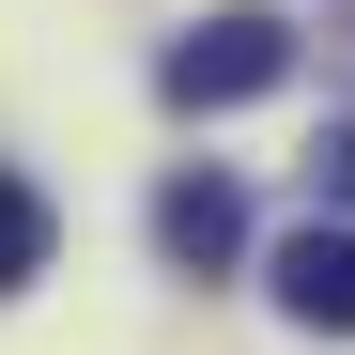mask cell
<instances>
[{
	"label": "cell",
	"mask_w": 355,
	"mask_h": 355,
	"mask_svg": "<svg viewBox=\"0 0 355 355\" xmlns=\"http://www.w3.org/2000/svg\"><path fill=\"white\" fill-rule=\"evenodd\" d=\"M278 78H293V16H263V0H232V16H201V31H170V62H155L170 108H248V93H278Z\"/></svg>",
	"instance_id": "6da1fadb"
},
{
	"label": "cell",
	"mask_w": 355,
	"mask_h": 355,
	"mask_svg": "<svg viewBox=\"0 0 355 355\" xmlns=\"http://www.w3.org/2000/svg\"><path fill=\"white\" fill-rule=\"evenodd\" d=\"M278 309L324 324V340L355 324V232H293V248H278Z\"/></svg>",
	"instance_id": "3957f363"
},
{
	"label": "cell",
	"mask_w": 355,
	"mask_h": 355,
	"mask_svg": "<svg viewBox=\"0 0 355 355\" xmlns=\"http://www.w3.org/2000/svg\"><path fill=\"white\" fill-rule=\"evenodd\" d=\"M309 170H324V201H355V108L324 124V155H309Z\"/></svg>",
	"instance_id": "5b68a950"
},
{
	"label": "cell",
	"mask_w": 355,
	"mask_h": 355,
	"mask_svg": "<svg viewBox=\"0 0 355 355\" xmlns=\"http://www.w3.org/2000/svg\"><path fill=\"white\" fill-rule=\"evenodd\" d=\"M31 278H46V186L0 170V293H31Z\"/></svg>",
	"instance_id": "277c9868"
},
{
	"label": "cell",
	"mask_w": 355,
	"mask_h": 355,
	"mask_svg": "<svg viewBox=\"0 0 355 355\" xmlns=\"http://www.w3.org/2000/svg\"><path fill=\"white\" fill-rule=\"evenodd\" d=\"M155 248L186 278H216L232 248H248V186H232V170H170V186H155Z\"/></svg>",
	"instance_id": "7a4b0ae2"
}]
</instances>
